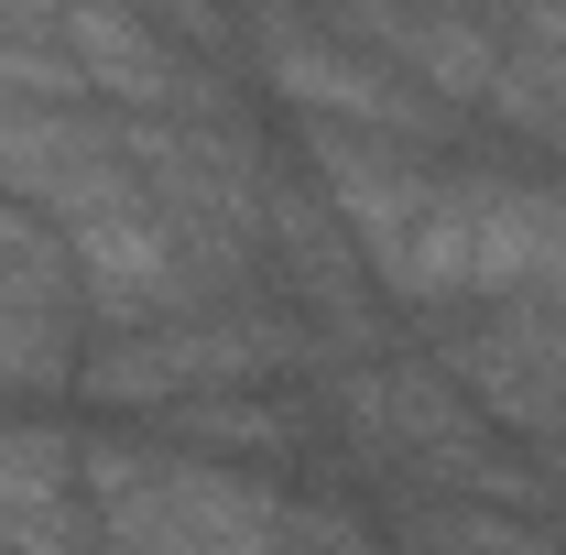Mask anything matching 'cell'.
I'll list each match as a JSON object with an SVG mask.
<instances>
[{
  "mask_svg": "<svg viewBox=\"0 0 566 555\" xmlns=\"http://www.w3.org/2000/svg\"><path fill=\"white\" fill-rule=\"evenodd\" d=\"M76 490L98 512V555H273L283 480L240 458H197L153 425L76 436Z\"/></svg>",
  "mask_w": 566,
  "mask_h": 555,
  "instance_id": "1",
  "label": "cell"
},
{
  "mask_svg": "<svg viewBox=\"0 0 566 555\" xmlns=\"http://www.w3.org/2000/svg\"><path fill=\"white\" fill-rule=\"evenodd\" d=\"M305 359V327L283 316L273 294H218V305H175L142 327H87L76 348V404L98 415H164L186 392H229V381H283Z\"/></svg>",
  "mask_w": 566,
  "mask_h": 555,
  "instance_id": "2",
  "label": "cell"
},
{
  "mask_svg": "<svg viewBox=\"0 0 566 555\" xmlns=\"http://www.w3.org/2000/svg\"><path fill=\"white\" fill-rule=\"evenodd\" d=\"M240 44H251V76L294 121H349V132H392V142H424V153L458 132V109H436L403 66H381L349 22H327L305 0H240Z\"/></svg>",
  "mask_w": 566,
  "mask_h": 555,
  "instance_id": "3",
  "label": "cell"
},
{
  "mask_svg": "<svg viewBox=\"0 0 566 555\" xmlns=\"http://www.w3.org/2000/svg\"><path fill=\"white\" fill-rule=\"evenodd\" d=\"M55 240H66L87 327H142V316H175V305H218L208 273H197V251L175 240V218L153 208L142 186L109 197V208H87V218H66Z\"/></svg>",
  "mask_w": 566,
  "mask_h": 555,
  "instance_id": "4",
  "label": "cell"
},
{
  "mask_svg": "<svg viewBox=\"0 0 566 555\" xmlns=\"http://www.w3.org/2000/svg\"><path fill=\"white\" fill-rule=\"evenodd\" d=\"M0 197L55 218V229L132 197L120 109H98V98H0Z\"/></svg>",
  "mask_w": 566,
  "mask_h": 555,
  "instance_id": "5",
  "label": "cell"
},
{
  "mask_svg": "<svg viewBox=\"0 0 566 555\" xmlns=\"http://www.w3.org/2000/svg\"><path fill=\"white\" fill-rule=\"evenodd\" d=\"M55 44L76 55L87 98L120 109V121H164V109H197L218 76L153 22V0H55Z\"/></svg>",
  "mask_w": 566,
  "mask_h": 555,
  "instance_id": "6",
  "label": "cell"
},
{
  "mask_svg": "<svg viewBox=\"0 0 566 555\" xmlns=\"http://www.w3.org/2000/svg\"><path fill=\"white\" fill-rule=\"evenodd\" d=\"M262 294H273L294 327H338V338L370 316V262H359V240L338 229V208H327L305 175H283V164H273V197H262Z\"/></svg>",
  "mask_w": 566,
  "mask_h": 555,
  "instance_id": "7",
  "label": "cell"
},
{
  "mask_svg": "<svg viewBox=\"0 0 566 555\" xmlns=\"http://www.w3.org/2000/svg\"><path fill=\"white\" fill-rule=\"evenodd\" d=\"M327 22H349L381 66H403L436 109H480L501 76V33L469 0H327Z\"/></svg>",
  "mask_w": 566,
  "mask_h": 555,
  "instance_id": "8",
  "label": "cell"
},
{
  "mask_svg": "<svg viewBox=\"0 0 566 555\" xmlns=\"http://www.w3.org/2000/svg\"><path fill=\"white\" fill-rule=\"evenodd\" d=\"M153 436H175V447H197V458H240V469H294L305 458V415L283 404V381H229V392H186V404H164V415H142Z\"/></svg>",
  "mask_w": 566,
  "mask_h": 555,
  "instance_id": "9",
  "label": "cell"
},
{
  "mask_svg": "<svg viewBox=\"0 0 566 555\" xmlns=\"http://www.w3.org/2000/svg\"><path fill=\"white\" fill-rule=\"evenodd\" d=\"M66 240H55V218H33V208H11L0 197V273H22V262H55Z\"/></svg>",
  "mask_w": 566,
  "mask_h": 555,
  "instance_id": "10",
  "label": "cell"
}]
</instances>
